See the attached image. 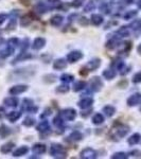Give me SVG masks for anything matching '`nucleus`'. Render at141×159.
<instances>
[{"label": "nucleus", "mask_w": 141, "mask_h": 159, "mask_svg": "<svg viewBox=\"0 0 141 159\" xmlns=\"http://www.w3.org/2000/svg\"><path fill=\"white\" fill-rule=\"evenodd\" d=\"M50 155L54 158H66L67 157V151L61 144L53 143L50 148Z\"/></svg>", "instance_id": "1"}, {"label": "nucleus", "mask_w": 141, "mask_h": 159, "mask_svg": "<svg viewBox=\"0 0 141 159\" xmlns=\"http://www.w3.org/2000/svg\"><path fill=\"white\" fill-rule=\"evenodd\" d=\"M89 85H90V89L92 91L98 92L101 90L102 87H103V82H102V80L100 79L99 76H93V78L90 80Z\"/></svg>", "instance_id": "2"}, {"label": "nucleus", "mask_w": 141, "mask_h": 159, "mask_svg": "<svg viewBox=\"0 0 141 159\" xmlns=\"http://www.w3.org/2000/svg\"><path fill=\"white\" fill-rule=\"evenodd\" d=\"M67 61L69 63L73 64V63H76V61H79L81 60V58H83V53L81 52V51L79 50H75V51H71V52H69L67 54Z\"/></svg>", "instance_id": "3"}, {"label": "nucleus", "mask_w": 141, "mask_h": 159, "mask_svg": "<svg viewBox=\"0 0 141 159\" xmlns=\"http://www.w3.org/2000/svg\"><path fill=\"white\" fill-rule=\"evenodd\" d=\"M80 157L84 159H94L98 157L97 152L94 150H92L91 148H86L80 153Z\"/></svg>", "instance_id": "4"}, {"label": "nucleus", "mask_w": 141, "mask_h": 159, "mask_svg": "<svg viewBox=\"0 0 141 159\" xmlns=\"http://www.w3.org/2000/svg\"><path fill=\"white\" fill-rule=\"evenodd\" d=\"M61 116L64 117L65 120H68V121H73L76 117V111L75 109L73 108H67V109H64L61 111Z\"/></svg>", "instance_id": "5"}, {"label": "nucleus", "mask_w": 141, "mask_h": 159, "mask_svg": "<svg viewBox=\"0 0 141 159\" xmlns=\"http://www.w3.org/2000/svg\"><path fill=\"white\" fill-rule=\"evenodd\" d=\"M129 132H130V127L124 124H119V126L115 129V134L119 138H122V137H124V136H126V134Z\"/></svg>", "instance_id": "6"}, {"label": "nucleus", "mask_w": 141, "mask_h": 159, "mask_svg": "<svg viewBox=\"0 0 141 159\" xmlns=\"http://www.w3.org/2000/svg\"><path fill=\"white\" fill-rule=\"evenodd\" d=\"M140 101H141V94L139 92H136V93L132 94V96L127 99V105L130 107L136 106V105H138L140 103Z\"/></svg>", "instance_id": "7"}, {"label": "nucleus", "mask_w": 141, "mask_h": 159, "mask_svg": "<svg viewBox=\"0 0 141 159\" xmlns=\"http://www.w3.org/2000/svg\"><path fill=\"white\" fill-rule=\"evenodd\" d=\"M100 66H101V60L100 58H93V60L88 61V64L86 65V69H88V71H94Z\"/></svg>", "instance_id": "8"}, {"label": "nucleus", "mask_w": 141, "mask_h": 159, "mask_svg": "<svg viewBox=\"0 0 141 159\" xmlns=\"http://www.w3.org/2000/svg\"><path fill=\"white\" fill-rule=\"evenodd\" d=\"M27 90H28L27 85H16V86H13L12 88L10 89V93H11L12 96H17V94H20Z\"/></svg>", "instance_id": "9"}, {"label": "nucleus", "mask_w": 141, "mask_h": 159, "mask_svg": "<svg viewBox=\"0 0 141 159\" xmlns=\"http://www.w3.org/2000/svg\"><path fill=\"white\" fill-rule=\"evenodd\" d=\"M46 45V39L43 37H37L34 39V42L32 43V48L34 50H40L45 47Z\"/></svg>", "instance_id": "10"}, {"label": "nucleus", "mask_w": 141, "mask_h": 159, "mask_svg": "<svg viewBox=\"0 0 141 159\" xmlns=\"http://www.w3.org/2000/svg\"><path fill=\"white\" fill-rule=\"evenodd\" d=\"M93 104V99L92 98H84L82 99L80 102L78 103L79 107L82 109H86V108H89L91 105Z\"/></svg>", "instance_id": "11"}, {"label": "nucleus", "mask_w": 141, "mask_h": 159, "mask_svg": "<svg viewBox=\"0 0 141 159\" xmlns=\"http://www.w3.org/2000/svg\"><path fill=\"white\" fill-rule=\"evenodd\" d=\"M46 151H47V148H46L45 144H42V143H36L32 147V152L36 155H42V154H45Z\"/></svg>", "instance_id": "12"}, {"label": "nucleus", "mask_w": 141, "mask_h": 159, "mask_svg": "<svg viewBox=\"0 0 141 159\" xmlns=\"http://www.w3.org/2000/svg\"><path fill=\"white\" fill-rule=\"evenodd\" d=\"M66 67H67V61L64 58H58L53 63V68L55 70H64Z\"/></svg>", "instance_id": "13"}, {"label": "nucleus", "mask_w": 141, "mask_h": 159, "mask_svg": "<svg viewBox=\"0 0 141 159\" xmlns=\"http://www.w3.org/2000/svg\"><path fill=\"white\" fill-rule=\"evenodd\" d=\"M18 102H19L18 99L15 98V97H9V98L4 99V104H6V106L12 107V108L18 106Z\"/></svg>", "instance_id": "14"}, {"label": "nucleus", "mask_w": 141, "mask_h": 159, "mask_svg": "<svg viewBox=\"0 0 141 159\" xmlns=\"http://www.w3.org/2000/svg\"><path fill=\"white\" fill-rule=\"evenodd\" d=\"M63 21H64V17L58 14L52 16L50 19V24L51 25H53V27H60V25L63 24Z\"/></svg>", "instance_id": "15"}, {"label": "nucleus", "mask_w": 141, "mask_h": 159, "mask_svg": "<svg viewBox=\"0 0 141 159\" xmlns=\"http://www.w3.org/2000/svg\"><path fill=\"white\" fill-rule=\"evenodd\" d=\"M36 129L40 133H46V132H50V124L47 120H43L39 123L36 126Z\"/></svg>", "instance_id": "16"}, {"label": "nucleus", "mask_w": 141, "mask_h": 159, "mask_svg": "<svg viewBox=\"0 0 141 159\" xmlns=\"http://www.w3.org/2000/svg\"><path fill=\"white\" fill-rule=\"evenodd\" d=\"M34 106V103L31 99H25L22 101V106H21V110L22 111H25V112H30L31 108Z\"/></svg>", "instance_id": "17"}, {"label": "nucleus", "mask_w": 141, "mask_h": 159, "mask_svg": "<svg viewBox=\"0 0 141 159\" xmlns=\"http://www.w3.org/2000/svg\"><path fill=\"white\" fill-rule=\"evenodd\" d=\"M119 46H120V39L118 37H112L106 43V48H108V49H111V50L119 47Z\"/></svg>", "instance_id": "18"}, {"label": "nucleus", "mask_w": 141, "mask_h": 159, "mask_svg": "<svg viewBox=\"0 0 141 159\" xmlns=\"http://www.w3.org/2000/svg\"><path fill=\"white\" fill-rule=\"evenodd\" d=\"M140 141H141V135L136 133V134H133L129 139H127V143H129L130 145H136V144H138Z\"/></svg>", "instance_id": "19"}, {"label": "nucleus", "mask_w": 141, "mask_h": 159, "mask_svg": "<svg viewBox=\"0 0 141 159\" xmlns=\"http://www.w3.org/2000/svg\"><path fill=\"white\" fill-rule=\"evenodd\" d=\"M28 152H29V148H28L27 145H22V147L16 148V151L13 153V156H14V157H20V156L25 155Z\"/></svg>", "instance_id": "20"}, {"label": "nucleus", "mask_w": 141, "mask_h": 159, "mask_svg": "<svg viewBox=\"0 0 141 159\" xmlns=\"http://www.w3.org/2000/svg\"><path fill=\"white\" fill-rule=\"evenodd\" d=\"M90 19H91V24L93 25H100L103 24V21H104L103 16L100 14H92Z\"/></svg>", "instance_id": "21"}, {"label": "nucleus", "mask_w": 141, "mask_h": 159, "mask_svg": "<svg viewBox=\"0 0 141 159\" xmlns=\"http://www.w3.org/2000/svg\"><path fill=\"white\" fill-rule=\"evenodd\" d=\"M32 57V55L29 54V53H24V51H21V53H19L18 56H16V57L13 60L12 64H16V63H19L20 61H25L28 60V58H31Z\"/></svg>", "instance_id": "22"}, {"label": "nucleus", "mask_w": 141, "mask_h": 159, "mask_svg": "<svg viewBox=\"0 0 141 159\" xmlns=\"http://www.w3.org/2000/svg\"><path fill=\"white\" fill-rule=\"evenodd\" d=\"M15 144L13 142H7V143H4L3 145H2L1 148H0V152H1L2 154H7L10 153L11 151L14 148Z\"/></svg>", "instance_id": "23"}, {"label": "nucleus", "mask_w": 141, "mask_h": 159, "mask_svg": "<svg viewBox=\"0 0 141 159\" xmlns=\"http://www.w3.org/2000/svg\"><path fill=\"white\" fill-rule=\"evenodd\" d=\"M7 119H9L10 122H15V121H17L20 117H21V112L20 111H11L7 115Z\"/></svg>", "instance_id": "24"}, {"label": "nucleus", "mask_w": 141, "mask_h": 159, "mask_svg": "<svg viewBox=\"0 0 141 159\" xmlns=\"http://www.w3.org/2000/svg\"><path fill=\"white\" fill-rule=\"evenodd\" d=\"M103 112H104L105 116L112 117L115 115V112H116V108H115L114 106H111V105H106V106H104V108H103Z\"/></svg>", "instance_id": "25"}, {"label": "nucleus", "mask_w": 141, "mask_h": 159, "mask_svg": "<svg viewBox=\"0 0 141 159\" xmlns=\"http://www.w3.org/2000/svg\"><path fill=\"white\" fill-rule=\"evenodd\" d=\"M116 74L117 73L114 69H106V70L103 71V78L106 80H112V79H115Z\"/></svg>", "instance_id": "26"}, {"label": "nucleus", "mask_w": 141, "mask_h": 159, "mask_svg": "<svg viewBox=\"0 0 141 159\" xmlns=\"http://www.w3.org/2000/svg\"><path fill=\"white\" fill-rule=\"evenodd\" d=\"M117 35H119V37H127L130 36V30L126 27H121L120 29L117 30Z\"/></svg>", "instance_id": "27"}, {"label": "nucleus", "mask_w": 141, "mask_h": 159, "mask_svg": "<svg viewBox=\"0 0 141 159\" xmlns=\"http://www.w3.org/2000/svg\"><path fill=\"white\" fill-rule=\"evenodd\" d=\"M35 11L38 12L39 14H45V13L48 12V7L43 2H38L36 7H35Z\"/></svg>", "instance_id": "28"}, {"label": "nucleus", "mask_w": 141, "mask_h": 159, "mask_svg": "<svg viewBox=\"0 0 141 159\" xmlns=\"http://www.w3.org/2000/svg\"><path fill=\"white\" fill-rule=\"evenodd\" d=\"M86 88V83L84 81H79V82H75L73 85V91L78 92V91H81L83 89Z\"/></svg>", "instance_id": "29"}, {"label": "nucleus", "mask_w": 141, "mask_h": 159, "mask_svg": "<svg viewBox=\"0 0 141 159\" xmlns=\"http://www.w3.org/2000/svg\"><path fill=\"white\" fill-rule=\"evenodd\" d=\"M69 138L72 141H81L83 139V134H82L81 132H79V130H74V132H72L70 134Z\"/></svg>", "instance_id": "30"}, {"label": "nucleus", "mask_w": 141, "mask_h": 159, "mask_svg": "<svg viewBox=\"0 0 141 159\" xmlns=\"http://www.w3.org/2000/svg\"><path fill=\"white\" fill-rule=\"evenodd\" d=\"M105 121L104 120V116L102 114H96L93 116V118H92V123L96 125H100L102 124Z\"/></svg>", "instance_id": "31"}, {"label": "nucleus", "mask_w": 141, "mask_h": 159, "mask_svg": "<svg viewBox=\"0 0 141 159\" xmlns=\"http://www.w3.org/2000/svg\"><path fill=\"white\" fill-rule=\"evenodd\" d=\"M60 80L63 82V83L69 84V83H71V82H73L74 78H73V75H71V74H69V73H64L61 75Z\"/></svg>", "instance_id": "32"}, {"label": "nucleus", "mask_w": 141, "mask_h": 159, "mask_svg": "<svg viewBox=\"0 0 141 159\" xmlns=\"http://www.w3.org/2000/svg\"><path fill=\"white\" fill-rule=\"evenodd\" d=\"M10 134H11V129H10L7 125H1V126H0V137L6 138L7 136H9Z\"/></svg>", "instance_id": "33"}, {"label": "nucleus", "mask_w": 141, "mask_h": 159, "mask_svg": "<svg viewBox=\"0 0 141 159\" xmlns=\"http://www.w3.org/2000/svg\"><path fill=\"white\" fill-rule=\"evenodd\" d=\"M130 28L134 31H138L141 29V20L140 19H135L134 21H132L130 24Z\"/></svg>", "instance_id": "34"}, {"label": "nucleus", "mask_w": 141, "mask_h": 159, "mask_svg": "<svg viewBox=\"0 0 141 159\" xmlns=\"http://www.w3.org/2000/svg\"><path fill=\"white\" fill-rule=\"evenodd\" d=\"M22 124L27 127H31L35 124V119L32 117H27V118H25V120L22 121Z\"/></svg>", "instance_id": "35"}, {"label": "nucleus", "mask_w": 141, "mask_h": 159, "mask_svg": "<svg viewBox=\"0 0 141 159\" xmlns=\"http://www.w3.org/2000/svg\"><path fill=\"white\" fill-rule=\"evenodd\" d=\"M31 22H32V19H31L30 15H25V16L22 17L21 21H20V25H21V27H28Z\"/></svg>", "instance_id": "36"}, {"label": "nucleus", "mask_w": 141, "mask_h": 159, "mask_svg": "<svg viewBox=\"0 0 141 159\" xmlns=\"http://www.w3.org/2000/svg\"><path fill=\"white\" fill-rule=\"evenodd\" d=\"M69 91V86L68 84H64V85H61L58 86L57 88H56V92H58V93H67Z\"/></svg>", "instance_id": "37"}, {"label": "nucleus", "mask_w": 141, "mask_h": 159, "mask_svg": "<svg viewBox=\"0 0 141 159\" xmlns=\"http://www.w3.org/2000/svg\"><path fill=\"white\" fill-rule=\"evenodd\" d=\"M53 124H54L57 129H61V127H63V125H64V121L60 116H57L53 119Z\"/></svg>", "instance_id": "38"}, {"label": "nucleus", "mask_w": 141, "mask_h": 159, "mask_svg": "<svg viewBox=\"0 0 141 159\" xmlns=\"http://www.w3.org/2000/svg\"><path fill=\"white\" fill-rule=\"evenodd\" d=\"M94 9H96V4H94V2L93 1H89L88 3L85 6V7H84V11H85L86 13H88V12L93 11Z\"/></svg>", "instance_id": "39"}, {"label": "nucleus", "mask_w": 141, "mask_h": 159, "mask_svg": "<svg viewBox=\"0 0 141 159\" xmlns=\"http://www.w3.org/2000/svg\"><path fill=\"white\" fill-rule=\"evenodd\" d=\"M137 14H138V12H137V11H134V10H132V11H129V12L125 13V15H124V19H125V20L132 19V18H134V17H135Z\"/></svg>", "instance_id": "40"}, {"label": "nucleus", "mask_w": 141, "mask_h": 159, "mask_svg": "<svg viewBox=\"0 0 141 159\" xmlns=\"http://www.w3.org/2000/svg\"><path fill=\"white\" fill-rule=\"evenodd\" d=\"M112 159H126L127 158V154L123 153V152H119V153H115L114 155L111 156Z\"/></svg>", "instance_id": "41"}, {"label": "nucleus", "mask_w": 141, "mask_h": 159, "mask_svg": "<svg viewBox=\"0 0 141 159\" xmlns=\"http://www.w3.org/2000/svg\"><path fill=\"white\" fill-rule=\"evenodd\" d=\"M112 65L115 66V68H116L117 70H122V68L124 67V63H123V61L121 60L115 61L114 63H112Z\"/></svg>", "instance_id": "42"}, {"label": "nucleus", "mask_w": 141, "mask_h": 159, "mask_svg": "<svg viewBox=\"0 0 141 159\" xmlns=\"http://www.w3.org/2000/svg\"><path fill=\"white\" fill-rule=\"evenodd\" d=\"M9 43V45L11 46V47L16 48L17 46L19 45V39H18V38H15V37H14V38H10V39H9V43Z\"/></svg>", "instance_id": "43"}, {"label": "nucleus", "mask_w": 141, "mask_h": 159, "mask_svg": "<svg viewBox=\"0 0 141 159\" xmlns=\"http://www.w3.org/2000/svg\"><path fill=\"white\" fill-rule=\"evenodd\" d=\"M15 28H16V19H15V18H12L11 20H10L9 25H7V31H12V30H14Z\"/></svg>", "instance_id": "44"}, {"label": "nucleus", "mask_w": 141, "mask_h": 159, "mask_svg": "<svg viewBox=\"0 0 141 159\" xmlns=\"http://www.w3.org/2000/svg\"><path fill=\"white\" fill-rule=\"evenodd\" d=\"M50 7H52V9H57V7H61V0H50Z\"/></svg>", "instance_id": "45"}, {"label": "nucleus", "mask_w": 141, "mask_h": 159, "mask_svg": "<svg viewBox=\"0 0 141 159\" xmlns=\"http://www.w3.org/2000/svg\"><path fill=\"white\" fill-rule=\"evenodd\" d=\"M84 2H85V0H73V2L71 3V6H72L73 7H80L84 4Z\"/></svg>", "instance_id": "46"}, {"label": "nucleus", "mask_w": 141, "mask_h": 159, "mask_svg": "<svg viewBox=\"0 0 141 159\" xmlns=\"http://www.w3.org/2000/svg\"><path fill=\"white\" fill-rule=\"evenodd\" d=\"M133 83L135 84H138V83H141V71L138 73H136L134 76H133Z\"/></svg>", "instance_id": "47"}, {"label": "nucleus", "mask_w": 141, "mask_h": 159, "mask_svg": "<svg viewBox=\"0 0 141 159\" xmlns=\"http://www.w3.org/2000/svg\"><path fill=\"white\" fill-rule=\"evenodd\" d=\"M100 10L103 11L105 14H109V13H111V11H109V6L107 3H102L101 6H100Z\"/></svg>", "instance_id": "48"}, {"label": "nucleus", "mask_w": 141, "mask_h": 159, "mask_svg": "<svg viewBox=\"0 0 141 159\" xmlns=\"http://www.w3.org/2000/svg\"><path fill=\"white\" fill-rule=\"evenodd\" d=\"M43 112H45V114H42V115H40V119H42V118L47 117V116H50V115L52 114V112H51V109H50V108H47Z\"/></svg>", "instance_id": "49"}, {"label": "nucleus", "mask_w": 141, "mask_h": 159, "mask_svg": "<svg viewBox=\"0 0 141 159\" xmlns=\"http://www.w3.org/2000/svg\"><path fill=\"white\" fill-rule=\"evenodd\" d=\"M7 18V14H0V25L3 24L4 21H6Z\"/></svg>", "instance_id": "50"}, {"label": "nucleus", "mask_w": 141, "mask_h": 159, "mask_svg": "<svg viewBox=\"0 0 141 159\" xmlns=\"http://www.w3.org/2000/svg\"><path fill=\"white\" fill-rule=\"evenodd\" d=\"M4 116H6V110H4V108H2V107H0V119H2Z\"/></svg>", "instance_id": "51"}, {"label": "nucleus", "mask_w": 141, "mask_h": 159, "mask_svg": "<svg viewBox=\"0 0 141 159\" xmlns=\"http://www.w3.org/2000/svg\"><path fill=\"white\" fill-rule=\"evenodd\" d=\"M83 19H84V20H81L80 24H81V25H87V20H86L87 18H85V17H84Z\"/></svg>", "instance_id": "52"}, {"label": "nucleus", "mask_w": 141, "mask_h": 159, "mask_svg": "<svg viewBox=\"0 0 141 159\" xmlns=\"http://www.w3.org/2000/svg\"><path fill=\"white\" fill-rule=\"evenodd\" d=\"M137 52L139 53V54L141 55V43H140L139 46H138V48H137Z\"/></svg>", "instance_id": "53"}, {"label": "nucleus", "mask_w": 141, "mask_h": 159, "mask_svg": "<svg viewBox=\"0 0 141 159\" xmlns=\"http://www.w3.org/2000/svg\"><path fill=\"white\" fill-rule=\"evenodd\" d=\"M137 6H138V7H139V9H141V0H138Z\"/></svg>", "instance_id": "54"}, {"label": "nucleus", "mask_w": 141, "mask_h": 159, "mask_svg": "<svg viewBox=\"0 0 141 159\" xmlns=\"http://www.w3.org/2000/svg\"><path fill=\"white\" fill-rule=\"evenodd\" d=\"M0 34H1V31H0Z\"/></svg>", "instance_id": "55"}, {"label": "nucleus", "mask_w": 141, "mask_h": 159, "mask_svg": "<svg viewBox=\"0 0 141 159\" xmlns=\"http://www.w3.org/2000/svg\"><path fill=\"white\" fill-rule=\"evenodd\" d=\"M140 110H141V107H140Z\"/></svg>", "instance_id": "56"}]
</instances>
